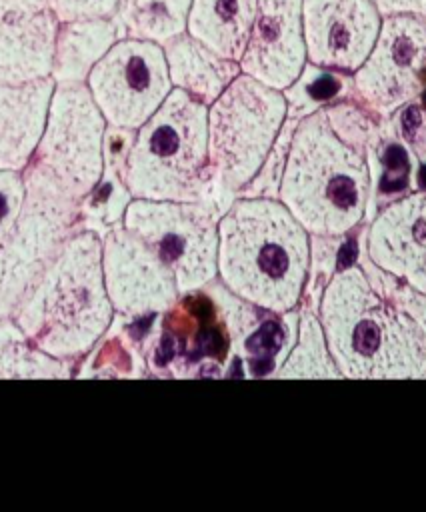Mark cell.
Returning <instances> with one entry per match:
<instances>
[{"instance_id":"1","label":"cell","mask_w":426,"mask_h":512,"mask_svg":"<svg viewBox=\"0 0 426 512\" xmlns=\"http://www.w3.org/2000/svg\"><path fill=\"white\" fill-rule=\"evenodd\" d=\"M380 122L354 96L298 120L278 200L308 234L348 236L366 218L370 198L366 144Z\"/></svg>"},{"instance_id":"2","label":"cell","mask_w":426,"mask_h":512,"mask_svg":"<svg viewBox=\"0 0 426 512\" xmlns=\"http://www.w3.org/2000/svg\"><path fill=\"white\" fill-rule=\"evenodd\" d=\"M316 314L340 376L426 378V334L358 262L334 272Z\"/></svg>"},{"instance_id":"3","label":"cell","mask_w":426,"mask_h":512,"mask_svg":"<svg viewBox=\"0 0 426 512\" xmlns=\"http://www.w3.org/2000/svg\"><path fill=\"white\" fill-rule=\"evenodd\" d=\"M310 234L278 200L238 196L218 220V280L270 312L300 306Z\"/></svg>"},{"instance_id":"4","label":"cell","mask_w":426,"mask_h":512,"mask_svg":"<svg viewBox=\"0 0 426 512\" xmlns=\"http://www.w3.org/2000/svg\"><path fill=\"white\" fill-rule=\"evenodd\" d=\"M14 322L46 354L76 362L106 334L114 308L102 270V238L74 232L54 262L12 312Z\"/></svg>"},{"instance_id":"5","label":"cell","mask_w":426,"mask_h":512,"mask_svg":"<svg viewBox=\"0 0 426 512\" xmlns=\"http://www.w3.org/2000/svg\"><path fill=\"white\" fill-rule=\"evenodd\" d=\"M124 182L132 198L206 200L208 106L172 88L160 108L136 130Z\"/></svg>"},{"instance_id":"6","label":"cell","mask_w":426,"mask_h":512,"mask_svg":"<svg viewBox=\"0 0 426 512\" xmlns=\"http://www.w3.org/2000/svg\"><path fill=\"white\" fill-rule=\"evenodd\" d=\"M286 116L284 92L244 72L208 106L210 190L206 202L220 214L256 176Z\"/></svg>"},{"instance_id":"7","label":"cell","mask_w":426,"mask_h":512,"mask_svg":"<svg viewBox=\"0 0 426 512\" xmlns=\"http://www.w3.org/2000/svg\"><path fill=\"white\" fill-rule=\"evenodd\" d=\"M26 198L12 230L0 242V320L16 304L78 232L80 200L34 158L22 170Z\"/></svg>"},{"instance_id":"8","label":"cell","mask_w":426,"mask_h":512,"mask_svg":"<svg viewBox=\"0 0 426 512\" xmlns=\"http://www.w3.org/2000/svg\"><path fill=\"white\" fill-rule=\"evenodd\" d=\"M220 216L206 200L132 198L122 224L154 250L186 294L218 278Z\"/></svg>"},{"instance_id":"9","label":"cell","mask_w":426,"mask_h":512,"mask_svg":"<svg viewBox=\"0 0 426 512\" xmlns=\"http://www.w3.org/2000/svg\"><path fill=\"white\" fill-rule=\"evenodd\" d=\"M142 352L154 376H230L234 368L226 320L206 288L180 294Z\"/></svg>"},{"instance_id":"10","label":"cell","mask_w":426,"mask_h":512,"mask_svg":"<svg viewBox=\"0 0 426 512\" xmlns=\"http://www.w3.org/2000/svg\"><path fill=\"white\" fill-rule=\"evenodd\" d=\"M106 126L86 82L56 84L34 160L48 168L74 198L82 200L104 170Z\"/></svg>"},{"instance_id":"11","label":"cell","mask_w":426,"mask_h":512,"mask_svg":"<svg viewBox=\"0 0 426 512\" xmlns=\"http://www.w3.org/2000/svg\"><path fill=\"white\" fill-rule=\"evenodd\" d=\"M86 84L110 126L138 130L166 100L172 80L164 46L122 36L94 64Z\"/></svg>"},{"instance_id":"12","label":"cell","mask_w":426,"mask_h":512,"mask_svg":"<svg viewBox=\"0 0 426 512\" xmlns=\"http://www.w3.org/2000/svg\"><path fill=\"white\" fill-rule=\"evenodd\" d=\"M426 86V18L382 16L378 38L352 74L354 98L376 118L388 120L404 104L418 100Z\"/></svg>"},{"instance_id":"13","label":"cell","mask_w":426,"mask_h":512,"mask_svg":"<svg viewBox=\"0 0 426 512\" xmlns=\"http://www.w3.org/2000/svg\"><path fill=\"white\" fill-rule=\"evenodd\" d=\"M102 270L118 316L162 314L180 296L168 266L122 222L102 236Z\"/></svg>"},{"instance_id":"14","label":"cell","mask_w":426,"mask_h":512,"mask_svg":"<svg viewBox=\"0 0 426 512\" xmlns=\"http://www.w3.org/2000/svg\"><path fill=\"white\" fill-rule=\"evenodd\" d=\"M382 24L372 0H304L302 26L310 64L354 74L368 58Z\"/></svg>"},{"instance_id":"15","label":"cell","mask_w":426,"mask_h":512,"mask_svg":"<svg viewBox=\"0 0 426 512\" xmlns=\"http://www.w3.org/2000/svg\"><path fill=\"white\" fill-rule=\"evenodd\" d=\"M304 0H256L254 22L240 58V70L256 80L286 90L304 70L306 42Z\"/></svg>"},{"instance_id":"16","label":"cell","mask_w":426,"mask_h":512,"mask_svg":"<svg viewBox=\"0 0 426 512\" xmlns=\"http://www.w3.org/2000/svg\"><path fill=\"white\" fill-rule=\"evenodd\" d=\"M364 252L374 266L426 294V190L386 204L366 230Z\"/></svg>"},{"instance_id":"17","label":"cell","mask_w":426,"mask_h":512,"mask_svg":"<svg viewBox=\"0 0 426 512\" xmlns=\"http://www.w3.org/2000/svg\"><path fill=\"white\" fill-rule=\"evenodd\" d=\"M58 28L48 0H0V84L52 76Z\"/></svg>"},{"instance_id":"18","label":"cell","mask_w":426,"mask_h":512,"mask_svg":"<svg viewBox=\"0 0 426 512\" xmlns=\"http://www.w3.org/2000/svg\"><path fill=\"white\" fill-rule=\"evenodd\" d=\"M56 82L52 76L0 84V168L22 172L42 140Z\"/></svg>"},{"instance_id":"19","label":"cell","mask_w":426,"mask_h":512,"mask_svg":"<svg viewBox=\"0 0 426 512\" xmlns=\"http://www.w3.org/2000/svg\"><path fill=\"white\" fill-rule=\"evenodd\" d=\"M164 54L172 86L188 92L206 106L242 72L238 60L220 56L188 32L166 42Z\"/></svg>"},{"instance_id":"20","label":"cell","mask_w":426,"mask_h":512,"mask_svg":"<svg viewBox=\"0 0 426 512\" xmlns=\"http://www.w3.org/2000/svg\"><path fill=\"white\" fill-rule=\"evenodd\" d=\"M118 38H122V32L114 16L60 22L52 64L54 82H86L94 64L112 48Z\"/></svg>"},{"instance_id":"21","label":"cell","mask_w":426,"mask_h":512,"mask_svg":"<svg viewBox=\"0 0 426 512\" xmlns=\"http://www.w3.org/2000/svg\"><path fill=\"white\" fill-rule=\"evenodd\" d=\"M254 14L256 0H192L186 32L220 56L240 62Z\"/></svg>"},{"instance_id":"22","label":"cell","mask_w":426,"mask_h":512,"mask_svg":"<svg viewBox=\"0 0 426 512\" xmlns=\"http://www.w3.org/2000/svg\"><path fill=\"white\" fill-rule=\"evenodd\" d=\"M72 368L74 362L34 346L12 316L0 320V380H62L72 376Z\"/></svg>"},{"instance_id":"23","label":"cell","mask_w":426,"mask_h":512,"mask_svg":"<svg viewBox=\"0 0 426 512\" xmlns=\"http://www.w3.org/2000/svg\"><path fill=\"white\" fill-rule=\"evenodd\" d=\"M192 0H122L116 22L124 36L166 44L186 32Z\"/></svg>"},{"instance_id":"24","label":"cell","mask_w":426,"mask_h":512,"mask_svg":"<svg viewBox=\"0 0 426 512\" xmlns=\"http://www.w3.org/2000/svg\"><path fill=\"white\" fill-rule=\"evenodd\" d=\"M148 372L142 348L114 316L106 334L78 366V378H140Z\"/></svg>"},{"instance_id":"25","label":"cell","mask_w":426,"mask_h":512,"mask_svg":"<svg viewBox=\"0 0 426 512\" xmlns=\"http://www.w3.org/2000/svg\"><path fill=\"white\" fill-rule=\"evenodd\" d=\"M274 378H342L328 352L324 330L316 312L300 308L296 342L276 370Z\"/></svg>"},{"instance_id":"26","label":"cell","mask_w":426,"mask_h":512,"mask_svg":"<svg viewBox=\"0 0 426 512\" xmlns=\"http://www.w3.org/2000/svg\"><path fill=\"white\" fill-rule=\"evenodd\" d=\"M288 104V118H304L336 100L352 98V74L328 70L306 62L300 76L282 90Z\"/></svg>"},{"instance_id":"27","label":"cell","mask_w":426,"mask_h":512,"mask_svg":"<svg viewBox=\"0 0 426 512\" xmlns=\"http://www.w3.org/2000/svg\"><path fill=\"white\" fill-rule=\"evenodd\" d=\"M132 200L124 178L112 170L104 168L92 190L80 200L78 210V230H92L100 238L122 222L124 212Z\"/></svg>"},{"instance_id":"28","label":"cell","mask_w":426,"mask_h":512,"mask_svg":"<svg viewBox=\"0 0 426 512\" xmlns=\"http://www.w3.org/2000/svg\"><path fill=\"white\" fill-rule=\"evenodd\" d=\"M344 240H346V236L310 234L308 278H306L304 292L300 298L302 310L318 312L322 292L340 266V250L344 246Z\"/></svg>"},{"instance_id":"29","label":"cell","mask_w":426,"mask_h":512,"mask_svg":"<svg viewBox=\"0 0 426 512\" xmlns=\"http://www.w3.org/2000/svg\"><path fill=\"white\" fill-rule=\"evenodd\" d=\"M296 124H298L296 118L286 116L266 160L262 162L256 176L240 190L238 196L278 198V190H280V182H282V174H284V166H286V156H288V148H290V140H292Z\"/></svg>"},{"instance_id":"30","label":"cell","mask_w":426,"mask_h":512,"mask_svg":"<svg viewBox=\"0 0 426 512\" xmlns=\"http://www.w3.org/2000/svg\"><path fill=\"white\" fill-rule=\"evenodd\" d=\"M390 124L396 136L404 142L408 152H412L422 164H426V112L414 100L404 104L390 116Z\"/></svg>"},{"instance_id":"31","label":"cell","mask_w":426,"mask_h":512,"mask_svg":"<svg viewBox=\"0 0 426 512\" xmlns=\"http://www.w3.org/2000/svg\"><path fill=\"white\" fill-rule=\"evenodd\" d=\"M24 198L26 186L22 172L0 168V242L16 224Z\"/></svg>"},{"instance_id":"32","label":"cell","mask_w":426,"mask_h":512,"mask_svg":"<svg viewBox=\"0 0 426 512\" xmlns=\"http://www.w3.org/2000/svg\"><path fill=\"white\" fill-rule=\"evenodd\" d=\"M134 138H136V130L108 124L106 132H104V140H102L104 168H112L124 178Z\"/></svg>"},{"instance_id":"33","label":"cell","mask_w":426,"mask_h":512,"mask_svg":"<svg viewBox=\"0 0 426 512\" xmlns=\"http://www.w3.org/2000/svg\"><path fill=\"white\" fill-rule=\"evenodd\" d=\"M60 22L78 18H108L114 16L122 0H48Z\"/></svg>"},{"instance_id":"34","label":"cell","mask_w":426,"mask_h":512,"mask_svg":"<svg viewBox=\"0 0 426 512\" xmlns=\"http://www.w3.org/2000/svg\"><path fill=\"white\" fill-rule=\"evenodd\" d=\"M382 16L414 14L426 18V0H372Z\"/></svg>"}]
</instances>
